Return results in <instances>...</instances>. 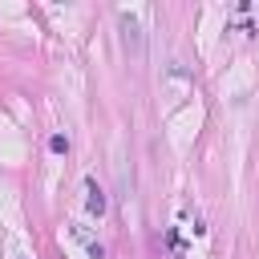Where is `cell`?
I'll list each match as a JSON object with an SVG mask.
<instances>
[{"mask_svg": "<svg viewBox=\"0 0 259 259\" xmlns=\"http://www.w3.org/2000/svg\"><path fill=\"white\" fill-rule=\"evenodd\" d=\"M121 45H125V53H130L134 61H142V28H138V20L125 16V12H121Z\"/></svg>", "mask_w": 259, "mask_h": 259, "instance_id": "cell-1", "label": "cell"}, {"mask_svg": "<svg viewBox=\"0 0 259 259\" xmlns=\"http://www.w3.org/2000/svg\"><path fill=\"white\" fill-rule=\"evenodd\" d=\"M85 194H89V198H85L89 214H97V219H101V214H105V190L97 186V178H89V182H85Z\"/></svg>", "mask_w": 259, "mask_h": 259, "instance_id": "cell-2", "label": "cell"}, {"mask_svg": "<svg viewBox=\"0 0 259 259\" xmlns=\"http://www.w3.org/2000/svg\"><path fill=\"white\" fill-rule=\"evenodd\" d=\"M49 150H53V154H65V150H69V138H65V134H53V138H49Z\"/></svg>", "mask_w": 259, "mask_h": 259, "instance_id": "cell-3", "label": "cell"}, {"mask_svg": "<svg viewBox=\"0 0 259 259\" xmlns=\"http://www.w3.org/2000/svg\"><path fill=\"white\" fill-rule=\"evenodd\" d=\"M89 259H105V251H101V243H89Z\"/></svg>", "mask_w": 259, "mask_h": 259, "instance_id": "cell-4", "label": "cell"}]
</instances>
